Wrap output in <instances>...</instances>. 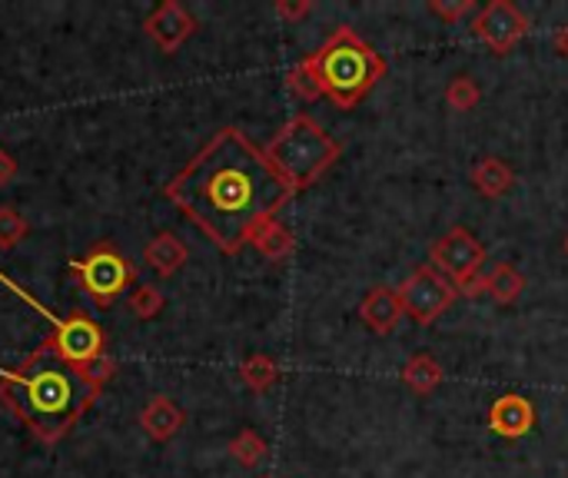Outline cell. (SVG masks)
I'll list each match as a JSON object with an SVG mask.
<instances>
[{
  "mask_svg": "<svg viewBox=\"0 0 568 478\" xmlns=\"http://www.w3.org/2000/svg\"><path fill=\"white\" fill-rule=\"evenodd\" d=\"M27 236V220L13 206H0V250H13Z\"/></svg>",
  "mask_w": 568,
  "mask_h": 478,
  "instance_id": "cb8c5ba5",
  "label": "cell"
},
{
  "mask_svg": "<svg viewBox=\"0 0 568 478\" xmlns=\"http://www.w3.org/2000/svg\"><path fill=\"white\" fill-rule=\"evenodd\" d=\"M183 423H186L183 409H180L173 399H166V396L150 399V403L143 406V413H140V426H143V433H146L153 443H170V439L183 429Z\"/></svg>",
  "mask_w": 568,
  "mask_h": 478,
  "instance_id": "4fadbf2b",
  "label": "cell"
},
{
  "mask_svg": "<svg viewBox=\"0 0 568 478\" xmlns=\"http://www.w3.org/2000/svg\"><path fill=\"white\" fill-rule=\"evenodd\" d=\"M263 153L273 163V170L290 183V190L300 193L313 186L339 160L343 146L310 113H300L266 143Z\"/></svg>",
  "mask_w": 568,
  "mask_h": 478,
  "instance_id": "277c9868",
  "label": "cell"
},
{
  "mask_svg": "<svg viewBox=\"0 0 568 478\" xmlns=\"http://www.w3.org/2000/svg\"><path fill=\"white\" fill-rule=\"evenodd\" d=\"M486 293H489L499 306H513V303L526 293V276H523L513 263H499V266L486 276Z\"/></svg>",
  "mask_w": 568,
  "mask_h": 478,
  "instance_id": "ac0fdd59",
  "label": "cell"
},
{
  "mask_svg": "<svg viewBox=\"0 0 568 478\" xmlns=\"http://www.w3.org/2000/svg\"><path fill=\"white\" fill-rule=\"evenodd\" d=\"M429 263L443 279H449L459 289V296L473 299L486 293V276H479L486 266V246L473 236V230L466 226L446 230L429 246Z\"/></svg>",
  "mask_w": 568,
  "mask_h": 478,
  "instance_id": "5b68a950",
  "label": "cell"
},
{
  "mask_svg": "<svg viewBox=\"0 0 568 478\" xmlns=\"http://www.w3.org/2000/svg\"><path fill=\"white\" fill-rule=\"evenodd\" d=\"M486 426L493 436L506 439V443H516V439H526L536 426V406L526 399V396H499L493 406H489V416H486Z\"/></svg>",
  "mask_w": 568,
  "mask_h": 478,
  "instance_id": "8fae6325",
  "label": "cell"
},
{
  "mask_svg": "<svg viewBox=\"0 0 568 478\" xmlns=\"http://www.w3.org/2000/svg\"><path fill=\"white\" fill-rule=\"evenodd\" d=\"M263 478H273V476H263Z\"/></svg>",
  "mask_w": 568,
  "mask_h": 478,
  "instance_id": "4dcf8cb0",
  "label": "cell"
},
{
  "mask_svg": "<svg viewBox=\"0 0 568 478\" xmlns=\"http://www.w3.org/2000/svg\"><path fill=\"white\" fill-rule=\"evenodd\" d=\"M13 176H17V160H13L7 150H0V186L10 183Z\"/></svg>",
  "mask_w": 568,
  "mask_h": 478,
  "instance_id": "83f0119b",
  "label": "cell"
},
{
  "mask_svg": "<svg viewBox=\"0 0 568 478\" xmlns=\"http://www.w3.org/2000/svg\"><path fill=\"white\" fill-rule=\"evenodd\" d=\"M406 309L399 299V289L389 286H376L366 293V299L359 303V319L376 333V336H389L399 323H403Z\"/></svg>",
  "mask_w": 568,
  "mask_h": 478,
  "instance_id": "7c38bea8",
  "label": "cell"
},
{
  "mask_svg": "<svg viewBox=\"0 0 568 478\" xmlns=\"http://www.w3.org/2000/svg\"><path fill=\"white\" fill-rule=\"evenodd\" d=\"M556 50H559V53L568 60V23H562V27H559V33H556Z\"/></svg>",
  "mask_w": 568,
  "mask_h": 478,
  "instance_id": "f1b7e54d",
  "label": "cell"
},
{
  "mask_svg": "<svg viewBox=\"0 0 568 478\" xmlns=\"http://www.w3.org/2000/svg\"><path fill=\"white\" fill-rule=\"evenodd\" d=\"M566 253H568V236H566Z\"/></svg>",
  "mask_w": 568,
  "mask_h": 478,
  "instance_id": "f546056e",
  "label": "cell"
},
{
  "mask_svg": "<svg viewBox=\"0 0 568 478\" xmlns=\"http://www.w3.org/2000/svg\"><path fill=\"white\" fill-rule=\"evenodd\" d=\"M146 33L163 53H176L196 33V17L183 3L166 0L146 17Z\"/></svg>",
  "mask_w": 568,
  "mask_h": 478,
  "instance_id": "30bf717a",
  "label": "cell"
},
{
  "mask_svg": "<svg viewBox=\"0 0 568 478\" xmlns=\"http://www.w3.org/2000/svg\"><path fill=\"white\" fill-rule=\"evenodd\" d=\"M459 289L443 279L433 266H419L416 273H409V279L399 286V299L403 309L413 323L419 326H433L453 303H456Z\"/></svg>",
  "mask_w": 568,
  "mask_h": 478,
  "instance_id": "52a82bcc",
  "label": "cell"
},
{
  "mask_svg": "<svg viewBox=\"0 0 568 478\" xmlns=\"http://www.w3.org/2000/svg\"><path fill=\"white\" fill-rule=\"evenodd\" d=\"M77 283L83 286V293L100 306H113L120 299V293H126V286L133 283V266L126 263V256L110 246V243H97L83 260H73L70 263Z\"/></svg>",
  "mask_w": 568,
  "mask_h": 478,
  "instance_id": "8992f818",
  "label": "cell"
},
{
  "mask_svg": "<svg viewBox=\"0 0 568 478\" xmlns=\"http://www.w3.org/2000/svg\"><path fill=\"white\" fill-rule=\"evenodd\" d=\"M250 243L256 246V253H260V256H266V260H273V263H280V260H286V256H293V250H296L293 233H290L280 220H266V223L253 233V240H250Z\"/></svg>",
  "mask_w": 568,
  "mask_h": 478,
  "instance_id": "2e32d148",
  "label": "cell"
},
{
  "mask_svg": "<svg viewBox=\"0 0 568 478\" xmlns=\"http://www.w3.org/2000/svg\"><path fill=\"white\" fill-rule=\"evenodd\" d=\"M403 383L416 393V396H429L443 386V366L429 356V353H419L413 356L406 366H403Z\"/></svg>",
  "mask_w": 568,
  "mask_h": 478,
  "instance_id": "e0dca14e",
  "label": "cell"
},
{
  "mask_svg": "<svg viewBox=\"0 0 568 478\" xmlns=\"http://www.w3.org/2000/svg\"><path fill=\"white\" fill-rule=\"evenodd\" d=\"M266 439L260 436V433H253V429H243L240 436H233V443H230V456L243 466V469H256L263 459H266Z\"/></svg>",
  "mask_w": 568,
  "mask_h": 478,
  "instance_id": "ffe728a7",
  "label": "cell"
},
{
  "mask_svg": "<svg viewBox=\"0 0 568 478\" xmlns=\"http://www.w3.org/2000/svg\"><path fill=\"white\" fill-rule=\"evenodd\" d=\"M473 33L496 53L506 57L513 53L526 33H529V17L513 3V0H489L486 7L476 10L473 17Z\"/></svg>",
  "mask_w": 568,
  "mask_h": 478,
  "instance_id": "ba28073f",
  "label": "cell"
},
{
  "mask_svg": "<svg viewBox=\"0 0 568 478\" xmlns=\"http://www.w3.org/2000/svg\"><path fill=\"white\" fill-rule=\"evenodd\" d=\"M323 96H329L339 110H353L366 93L386 77V60L366 43L353 27H339L316 53L306 57Z\"/></svg>",
  "mask_w": 568,
  "mask_h": 478,
  "instance_id": "3957f363",
  "label": "cell"
},
{
  "mask_svg": "<svg viewBox=\"0 0 568 478\" xmlns=\"http://www.w3.org/2000/svg\"><path fill=\"white\" fill-rule=\"evenodd\" d=\"M280 366L270 359V356H250L243 366H240V379L253 389V393H266L280 383Z\"/></svg>",
  "mask_w": 568,
  "mask_h": 478,
  "instance_id": "d6986e66",
  "label": "cell"
},
{
  "mask_svg": "<svg viewBox=\"0 0 568 478\" xmlns=\"http://www.w3.org/2000/svg\"><path fill=\"white\" fill-rule=\"evenodd\" d=\"M100 389L43 343L17 369H0V399L43 443L63 439L77 419L97 403Z\"/></svg>",
  "mask_w": 568,
  "mask_h": 478,
  "instance_id": "7a4b0ae2",
  "label": "cell"
},
{
  "mask_svg": "<svg viewBox=\"0 0 568 478\" xmlns=\"http://www.w3.org/2000/svg\"><path fill=\"white\" fill-rule=\"evenodd\" d=\"M186 246L176 233H156L146 250H143V263L156 273V276H173L186 266Z\"/></svg>",
  "mask_w": 568,
  "mask_h": 478,
  "instance_id": "9a60e30c",
  "label": "cell"
},
{
  "mask_svg": "<svg viewBox=\"0 0 568 478\" xmlns=\"http://www.w3.org/2000/svg\"><path fill=\"white\" fill-rule=\"evenodd\" d=\"M286 87H290V93H293V96H300V100H306V103H313V100H320V96H323L320 80H316V73H313V67H310V60H300V63L286 73Z\"/></svg>",
  "mask_w": 568,
  "mask_h": 478,
  "instance_id": "7402d4cb",
  "label": "cell"
},
{
  "mask_svg": "<svg viewBox=\"0 0 568 478\" xmlns=\"http://www.w3.org/2000/svg\"><path fill=\"white\" fill-rule=\"evenodd\" d=\"M166 196L223 253H240L293 190L243 130L226 126L170 180Z\"/></svg>",
  "mask_w": 568,
  "mask_h": 478,
  "instance_id": "6da1fadb",
  "label": "cell"
},
{
  "mask_svg": "<svg viewBox=\"0 0 568 478\" xmlns=\"http://www.w3.org/2000/svg\"><path fill=\"white\" fill-rule=\"evenodd\" d=\"M130 309L140 319H156L160 309H163V293L156 286H136L133 296H130Z\"/></svg>",
  "mask_w": 568,
  "mask_h": 478,
  "instance_id": "603a6c76",
  "label": "cell"
},
{
  "mask_svg": "<svg viewBox=\"0 0 568 478\" xmlns=\"http://www.w3.org/2000/svg\"><path fill=\"white\" fill-rule=\"evenodd\" d=\"M47 343L53 346V353H57L60 359H67V363L77 366V369L87 366L90 359L103 356V329H100L90 316H83V313L67 316V319L50 333Z\"/></svg>",
  "mask_w": 568,
  "mask_h": 478,
  "instance_id": "9c48e42d",
  "label": "cell"
},
{
  "mask_svg": "<svg viewBox=\"0 0 568 478\" xmlns=\"http://www.w3.org/2000/svg\"><path fill=\"white\" fill-rule=\"evenodd\" d=\"M276 17H283L286 23H296V20H303L310 10H313V3L310 0H276Z\"/></svg>",
  "mask_w": 568,
  "mask_h": 478,
  "instance_id": "4316f807",
  "label": "cell"
},
{
  "mask_svg": "<svg viewBox=\"0 0 568 478\" xmlns=\"http://www.w3.org/2000/svg\"><path fill=\"white\" fill-rule=\"evenodd\" d=\"M479 100H483V90H479L476 77L459 73V77H453V80H449V87H446V103H449L453 110H459V113L476 110V106H479Z\"/></svg>",
  "mask_w": 568,
  "mask_h": 478,
  "instance_id": "44dd1931",
  "label": "cell"
},
{
  "mask_svg": "<svg viewBox=\"0 0 568 478\" xmlns=\"http://www.w3.org/2000/svg\"><path fill=\"white\" fill-rule=\"evenodd\" d=\"M429 10H433L436 17H443V20L456 23V20H463L466 13H476L479 7H476L473 0H433V3H429Z\"/></svg>",
  "mask_w": 568,
  "mask_h": 478,
  "instance_id": "d4e9b609",
  "label": "cell"
},
{
  "mask_svg": "<svg viewBox=\"0 0 568 478\" xmlns=\"http://www.w3.org/2000/svg\"><path fill=\"white\" fill-rule=\"evenodd\" d=\"M469 180H473V186H476L479 196H486V200H503V196L516 186V170H513L506 160H499V156H483V160L473 166Z\"/></svg>",
  "mask_w": 568,
  "mask_h": 478,
  "instance_id": "5bb4252c",
  "label": "cell"
},
{
  "mask_svg": "<svg viewBox=\"0 0 568 478\" xmlns=\"http://www.w3.org/2000/svg\"><path fill=\"white\" fill-rule=\"evenodd\" d=\"M80 373L97 386V389H103L110 379H113V373H116V363L110 359V356H97V359H90L87 366H80Z\"/></svg>",
  "mask_w": 568,
  "mask_h": 478,
  "instance_id": "484cf974",
  "label": "cell"
}]
</instances>
